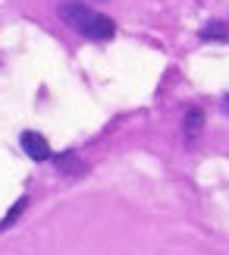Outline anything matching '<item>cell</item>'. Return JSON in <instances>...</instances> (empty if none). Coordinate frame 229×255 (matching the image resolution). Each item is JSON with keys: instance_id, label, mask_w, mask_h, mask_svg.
I'll return each instance as SVG.
<instances>
[{"instance_id": "1", "label": "cell", "mask_w": 229, "mask_h": 255, "mask_svg": "<svg viewBox=\"0 0 229 255\" xmlns=\"http://www.w3.org/2000/svg\"><path fill=\"white\" fill-rule=\"evenodd\" d=\"M57 16L73 28V32L85 35V38H94V41H107V38L116 35V22L110 16L97 13L88 3H78V0H63L57 6Z\"/></svg>"}, {"instance_id": "2", "label": "cell", "mask_w": 229, "mask_h": 255, "mask_svg": "<svg viewBox=\"0 0 229 255\" xmlns=\"http://www.w3.org/2000/svg\"><path fill=\"white\" fill-rule=\"evenodd\" d=\"M19 142H22V148H25V154L32 161H47V158H51V145H47V139H44L41 132L28 129V132L19 135Z\"/></svg>"}, {"instance_id": "3", "label": "cell", "mask_w": 229, "mask_h": 255, "mask_svg": "<svg viewBox=\"0 0 229 255\" xmlns=\"http://www.w3.org/2000/svg\"><path fill=\"white\" fill-rule=\"evenodd\" d=\"M201 126H204V114L198 111V107H188V111H185V142L188 145L201 135Z\"/></svg>"}, {"instance_id": "4", "label": "cell", "mask_w": 229, "mask_h": 255, "mask_svg": "<svg viewBox=\"0 0 229 255\" xmlns=\"http://www.w3.org/2000/svg\"><path fill=\"white\" fill-rule=\"evenodd\" d=\"M201 41H229V22H207L201 28Z\"/></svg>"}, {"instance_id": "5", "label": "cell", "mask_w": 229, "mask_h": 255, "mask_svg": "<svg viewBox=\"0 0 229 255\" xmlns=\"http://www.w3.org/2000/svg\"><path fill=\"white\" fill-rule=\"evenodd\" d=\"M57 167H60V170H76V173H82L85 164L78 161L76 154H63V158H57Z\"/></svg>"}, {"instance_id": "6", "label": "cell", "mask_w": 229, "mask_h": 255, "mask_svg": "<svg viewBox=\"0 0 229 255\" xmlns=\"http://www.w3.org/2000/svg\"><path fill=\"white\" fill-rule=\"evenodd\" d=\"M25 208H28V199H25V195H22V199H19V202L13 205V208H9V214H6V218H3V224H0V230H6V227H9V224H13V221L19 218V214H22V211H25Z\"/></svg>"}, {"instance_id": "7", "label": "cell", "mask_w": 229, "mask_h": 255, "mask_svg": "<svg viewBox=\"0 0 229 255\" xmlns=\"http://www.w3.org/2000/svg\"><path fill=\"white\" fill-rule=\"evenodd\" d=\"M223 107H226V114H229V95H226V98H223Z\"/></svg>"}]
</instances>
